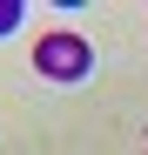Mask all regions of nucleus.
I'll return each instance as SVG.
<instances>
[{
	"mask_svg": "<svg viewBox=\"0 0 148 155\" xmlns=\"http://www.w3.org/2000/svg\"><path fill=\"white\" fill-rule=\"evenodd\" d=\"M34 68L47 74V81H81V74L94 68V47H88L81 34H40V47H34Z\"/></svg>",
	"mask_w": 148,
	"mask_h": 155,
	"instance_id": "obj_1",
	"label": "nucleus"
},
{
	"mask_svg": "<svg viewBox=\"0 0 148 155\" xmlns=\"http://www.w3.org/2000/svg\"><path fill=\"white\" fill-rule=\"evenodd\" d=\"M20 14H27L20 0H0V34H14V27H20Z\"/></svg>",
	"mask_w": 148,
	"mask_h": 155,
	"instance_id": "obj_2",
	"label": "nucleus"
}]
</instances>
